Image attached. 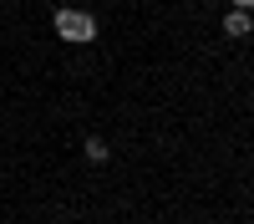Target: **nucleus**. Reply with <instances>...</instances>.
Here are the masks:
<instances>
[{
  "instance_id": "1",
  "label": "nucleus",
  "mask_w": 254,
  "mask_h": 224,
  "mask_svg": "<svg viewBox=\"0 0 254 224\" xmlns=\"http://www.w3.org/2000/svg\"><path fill=\"white\" fill-rule=\"evenodd\" d=\"M51 26L61 41H71V46H87V41H97V15L92 10H76V5H61L51 15Z\"/></svg>"
},
{
  "instance_id": "2",
  "label": "nucleus",
  "mask_w": 254,
  "mask_h": 224,
  "mask_svg": "<svg viewBox=\"0 0 254 224\" xmlns=\"http://www.w3.org/2000/svg\"><path fill=\"white\" fill-rule=\"evenodd\" d=\"M249 31H254V10L229 5V10H224V36H229V41H244Z\"/></svg>"
},
{
  "instance_id": "3",
  "label": "nucleus",
  "mask_w": 254,
  "mask_h": 224,
  "mask_svg": "<svg viewBox=\"0 0 254 224\" xmlns=\"http://www.w3.org/2000/svg\"><path fill=\"white\" fill-rule=\"evenodd\" d=\"M81 153H87V163H107V158H112V148H107V138H102V133H87Z\"/></svg>"
},
{
  "instance_id": "4",
  "label": "nucleus",
  "mask_w": 254,
  "mask_h": 224,
  "mask_svg": "<svg viewBox=\"0 0 254 224\" xmlns=\"http://www.w3.org/2000/svg\"><path fill=\"white\" fill-rule=\"evenodd\" d=\"M229 5H239V10H254V0H229Z\"/></svg>"
}]
</instances>
